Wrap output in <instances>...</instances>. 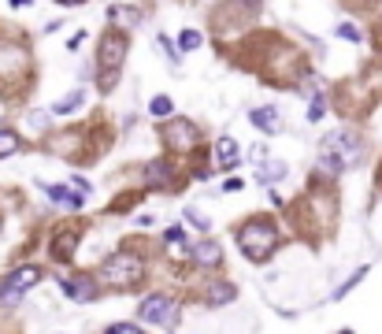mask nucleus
I'll return each instance as SVG.
<instances>
[{"instance_id":"1","label":"nucleus","mask_w":382,"mask_h":334,"mask_svg":"<svg viewBox=\"0 0 382 334\" xmlns=\"http://www.w3.org/2000/svg\"><path fill=\"white\" fill-rule=\"evenodd\" d=\"M357 160H360V141H357V134L334 130L331 138H323V145H320V167H323V171L338 175V171L353 167Z\"/></svg>"},{"instance_id":"2","label":"nucleus","mask_w":382,"mask_h":334,"mask_svg":"<svg viewBox=\"0 0 382 334\" xmlns=\"http://www.w3.org/2000/svg\"><path fill=\"white\" fill-rule=\"evenodd\" d=\"M238 246H241V252L249 260H267L271 252H275V246H278V230L271 227L267 219H252V223H245V227L238 230Z\"/></svg>"},{"instance_id":"3","label":"nucleus","mask_w":382,"mask_h":334,"mask_svg":"<svg viewBox=\"0 0 382 334\" xmlns=\"http://www.w3.org/2000/svg\"><path fill=\"white\" fill-rule=\"evenodd\" d=\"M123 60H126V34H119V30L104 34L101 52H97V63H101V89H112L119 82Z\"/></svg>"},{"instance_id":"4","label":"nucleus","mask_w":382,"mask_h":334,"mask_svg":"<svg viewBox=\"0 0 382 334\" xmlns=\"http://www.w3.org/2000/svg\"><path fill=\"white\" fill-rule=\"evenodd\" d=\"M141 275H145V264H141V257H134V252H112V257L101 264V278L108 286H115V290L134 286Z\"/></svg>"},{"instance_id":"5","label":"nucleus","mask_w":382,"mask_h":334,"mask_svg":"<svg viewBox=\"0 0 382 334\" xmlns=\"http://www.w3.org/2000/svg\"><path fill=\"white\" fill-rule=\"evenodd\" d=\"M41 283V267H34V264H26L19 267V272H12L0 283V305H12L15 297H23L26 290H34V286Z\"/></svg>"},{"instance_id":"6","label":"nucleus","mask_w":382,"mask_h":334,"mask_svg":"<svg viewBox=\"0 0 382 334\" xmlns=\"http://www.w3.org/2000/svg\"><path fill=\"white\" fill-rule=\"evenodd\" d=\"M138 315H141L145 323H156V327H167V323L175 320V301H171V297L152 294V297H145V301H141Z\"/></svg>"},{"instance_id":"7","label":"nucleus","mask_w":382,"mask_h":334,"mask_svg":"<svg viewBox=\"0 0 382 334\" xmlns=\"http://www.w3.org/2000/svg\"><path fill=\"white\" fill-rule=\"evenodd\" d=\"M163 138H167V145L171 149H178V152H186V149H193L197 145V126L193 123H186V119H175L163 130Z\"/></svg>"},{"instance_id":"8","label":"nucleus","mask_w":382,"mask_h":334,"mask_svg":"<svg viewBox=\"0 0 382 334\" xmlns=\"http://www.w3.org/2000/svg\"><path fill=\"white\" fill-rule=\"evenodd\" d=\"M189 257H193L197 264H204V267H215L223 260V249L215 246V241H197V246H189Z\"/></svg>"},{"instance_id":"9","label":"nucleus","mask_w":382,"mask_h":334,"mask_svg":"<svg viewBox=\"0 0 382 334\" xmlns=\"http://www.w3.org/2000/svg\"><path fill=\"white\" fill-rule=\"evenodd\" d=\"M252 126L263 134H278V108H271V104H263V108H252Z\"/></svg>"},{"instance_id":"10","label":"nucleus","mask_w":382,"mask_h":334,"mask_svg":"<svg viewBox=\"0 0 382 334\" xmlns=\"http://www.w3.org/2000/svg\"><path fill=\"white\" fill-rule=\"evenodd\" d=\"M215 164H223V167L238 164V141H234V138H219V141H215Z\"/></svg>"},{"instance_id":"11","label":"nucleus","mask_w":382,"mask_h":334,"mask_svg":"<svg viewBox=\"0 0 382 334\" xmlns=\"http://www.w3.org/2000/svg\"><path fill=\"white\" fill-rule=\"evenodd\" d=\"M171 175H175V171H171L167 160H152V164L145 167V178H149V186H167Z\"/></svg>"},{"instance_id":"12","label":"nucleus","mask_w":382,"mask_h":334,"mask_svg":"<svg viewBox=\"0 0 382 334\" xmlns=\"http://www.w3.org/2000/svg\"><path fill=\"white\" fill-rule=\"evenodd\" d=\"M63 290H67V297H75V301H89V297L97 294L89 278H67V283H63Z\"/></svg>"},{"instance_id":"13","label":"nucleus","mask_w":382,"mask_h":334,"mask_svg":"<svg viewBox=\"0 0 382 334\" xmlns=\"http://www.w3.org/2000/svg\"><path fill=\"white\" fill-rule=\"evenodd\" d=\"M52 257H56V260H71V257H75V234H60L56 246H52Z\"/></svg>"},{"instance_id":"14","label":"nucleus","mask_w":382,"mask_h":334,"mask_svg":"<svg viewBox=\"0 0 382 334\" xmlns=\"http://www.w3.org/2000/svg\"><path fill=\"white\" fill-rule=\"evenodd\" d=\"M82 97H86V93H82V89H75V93H67L63 101L52 104V112H56V115H71V112H75V108L82 104Z\"/></svg>"},{"instance_id":"15","label":"nucleus","mask_w":382,"mask_h":334,"mask_svg":"<svg viewBox=\"0 0 382 334\" xmlns=\"http://www.w3.org/2000/svg\"><path fill=\"white\" fill-rule=\"evenodd\" d=\"M108 19L112 23H141V12H130L126 4H115V8H108Z\"/></svg>"},{"instance_id":"16","label":"nucleus","mask_w":382,"mask_h":334,"mask_svg":"<svg viewBox=\"0 0 382 334\" xmlns=\"http://www.w3.org/2000/svg\"><path fill=\"white\" fill-rule=\"evenodd\" d=\"M12 152H19V134H15V130H0V160L12 156Z\"/></svg>"},{"instance_id":"17","label":"nucleus","mask_w":382,"mask_h":334,"mask_svg":"<svg viewBox=\"0 0 382 334\" xmlns=\"http://www.w3.org/2000/svg\"><path fill=\"white\" fill-rule=\"evenodd\" d=\"M201 41H204V38H201V30H182V34H178V49H182V52L197 49Z\"/></svg>"},{"instance_id":"18","label":"nucleus","mask_w":382,"mask_h":334,"mask_svg":"<svg viewBox=\"0 0 382 334\" xmlns=\"http://www.w3.org/2000/svg\"><path fill=\"white\" fill-rule=\"evenodd\" d=\"M149 112L156 115V119H163V115H171V112H175V104H171V97H152Z\"/></svg>"},{"instance_id":"19","label":"nucleus","mask_w":382,"mask_h":334,"mask_svg":"<svg viewBox=\"0 0 382 334\" xmlns=\"http://www.w3.org/2000/svg\"><path fill=\"white\" fill-rule=\"evenodd\" d=\"M282 175H286V164H275V160H271V164H260L263 182H275V178H282Z\"/></svg>"},{"instance_id":"20","label":"nucleus","mask_w":382,"mask_h":334,"mask_svg":"<svg viewBox=\"0 0 382 334\" xmlns=\"http://www.w3.org/2000/svg\"><path fill=\"white\" fill-rule=\"evenodd\" d=\"M234 297V290L226 283H219V286H212V294H208V305H226Z\"/></svg>"},{"instance_id":"21","label":"nucleus","mask_w":382,"mask_h":334,"mask_svg":"<svg viewBox=\"0 0 382 334\" xmlns=\"http://www.w3.org/2000/svg\"><path fill=\"white\" fill-rule=\"evenodd\" d=\"M326 115V104H323V97H312V104H308V123H320Z\"/></svg>"},{"instance_id":"22","label":"nucleus","mask_w":382,"mask_h":334,"mask_svg":"<svg viewBox=\"0 0 382 334\" xmlns=\"http://www.w3.org/2000/svg\"><path fill=\"white\" fill-rule=\"evenodd\" d=\"M186 223H189V227H197V230H212V223H208L197 208H186Z\"/></svg>"},{"instance_id":"23","label":"nucleus","mask_w":382,"mask_h":334,"mask_svg":"<svg viewBox=\"0 0 382 334\" xmlns=\"http://www.w3.org/2000/svg\"><path fill=\"white\" fill-rule=\"evenodd\" d=\"M41 189L52 197V201H60V204H71V193H67V186H41Z\"/></svg>"},{"instance_id":"24","label":"nucleus","mask_w":382,"mask_h":334,"mask_svg":"<svg viewBox=\"0 0 382 334\" xmlns=\"http://www.w3.org/2000/svg\"><path fill=\"white\" fill-rule=\"evenodd\" d=\"M338 38L342 41H360V30L353 23H338Z\"/></svg>"},{"instance_id":"25","label":"nucleus","mask_w":382,"mask_h":334,"mask_svg":"<svg viewBox=\"0 0 382 334\" xmlns=\"http://www.w3.org/2000/svg\"><path fill=\"white\" fill-rule=\"evenodd\" d=\"M363 275H368V267H360V272L349 278V283H345V286H338V290H334V297H345V294H349V290H353V286H357V283H363Z\"/></svg>"},{"instance_id":"26","label":"nucleus","mask_w":382,"mask_h":334,"mask_svg":"<svg viewBox=\"0 0 382 334\" xmlns=\"http://www.w3.org/2000/svg\"><path fill=\"white\" fill-rule=\"evenodd\" d=\"M104 334H141V331H138V323H112Z\"/></svg>"},{"instance_id":"27","label":"nucleus","mask_w":382,"mask_h":334,"mask_svg":"<svg viewBox=\"0 0 382 334\" xmlns=\"http://www.w3.org/2000/svg\"><path fill=\"white\" fill-rule=\"evenodd\" d=\"M226 193H238V189H245V182H241V178H226Z\"/></svg>"},{"instance_id":"28","label":"nucleus","mask_w":382,"mask_h":334,"mask_svg":"<svg viewBox=\"0 0 382 334\" xmlns=\"http://www.w3.org/2000/svg\"><path fill=\"white\" fill-rule=\"evenodd\" d=\"M45 119H49V115H45V112H34V115H30L34 130H45Z\"/></svg>"},{"instance_id":"29","label":"nucleus","mask_w":382,"mask_h":334,"mask_svg":"<svg viewBox=\"0 0 382 334\" xmlns=\"http://www.w3.org/2000/svg\"><path fill=\"white\" fill-rule=\"evenodd\" d=\"M160 49H163V52H167V56H171V60H178V52H175V45H171L167 38H160Z\"/></svg>"},{"instance_id":"30","label":"nucleus","mask_w":382,"mask_h":334,"mask_svg":"<svg viewBox=\"0 0 382 334\" xmlns=\"http://www.w3.org/2000/svg\"><path fill=\"white\" fill-rule=\"evenodd\" d=\"M26 4H30V0H12V8H26Z\"/></svg>"},{"instance_id":"31","label":"nucleus","mask_w":382,"mask_h":334,"mask_svg":"<svg viewBox=\"0 0 382 334\" xmlns=\"http://www.w3.org/2000/svg\"><path fill=\"white\" fill-rule=\"evenodd\" d=\"M63 4H78V0H63Z\"/></svg>"},{"instance_id":"32","label":"nucleus","mask_w":382,"mask_h":334,"mask_svg":"<svg viewBox=\"0 0 382 334\" xmlns=\"http://www.w3.org/2000/svg\"><path fill=\"white\" fill-rule=\"evenodd\" d=\"M338 334H353V331H338Z\"/></svg>"}]
</instances>
